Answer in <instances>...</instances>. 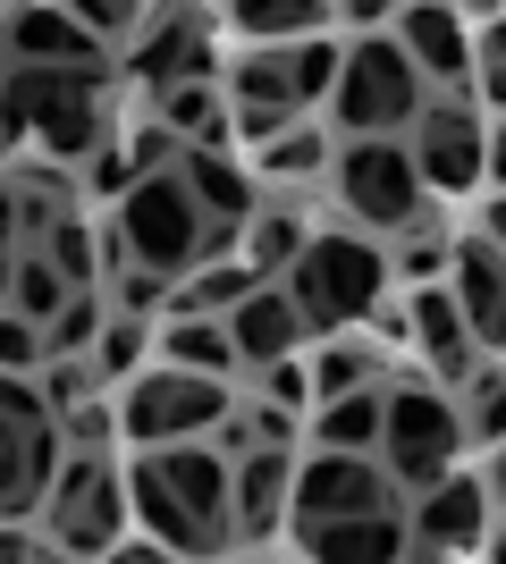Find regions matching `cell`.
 Here are the masks:
<instances>
[{"label": "cell", "instance_id": "1", "mask_svg": "<svg viewBox=\"0 0 506 564\" xmlns=\"http://www.w3.org/2000/svg\"><path fill=\"white\" fill-rule=\"evenodd\" d=\"M0 135L43 143L51 161H85L94 143H110V127H101V76L94 68H18V59H9Z\"/></svg>", "mask_w": 506, "mask_h": 564}, {"label": "cell", "instance_id": "2", "mask_svg": "<svg viewBox=\"0 0 506 564\" xmlns=\"http://www.w3.org/2000/svg\"><path fill=\"white\" fill-rule=\"evenodd\" d=\"M119 245H127V261L186 279V261L228 245V219H203V203L186 194L177 169H144V177L119 194Z\"/></svg>", "mask_w": 506, "mask_h": 564}, {"label": "cell", "instance_id": "3", "mask_svg": "<svg viewBox=\"0 0 506 564\" xmlns=\"http://www.w3.org/2000/svg\"><path fill=\"white\" fill-rule=\"evenodd\" d=\"M380 286H388V261L372 236H304V253L288 261V295L304 312V329H321V337H337L363 312H380Z\"/></svg>", "mask_w": 506, "mask_h": 564}, {"label": "cell", "instance_id": "4", "mask_svg": "<svg viewBox=\"0 0 506 564\" xmlns=\"http://www.w3.org/2000/svg\"><path fill=\"white\" fill-rule=\"evenodd\" d=\"M456 447H464V413L439 397V388L406 379V388H388V397H380V464H388L397 489L422 497L439 471L456 464Z\"/></svg>", "mask_w": 506, "mask_h": 564}, {"label": "cell", "instance_id": "5", "mask_svg": "<svg viewBox=\"0 0 506 564\" xmlns=\"http://www.w3.org/2000/svg\"><path fill=\"white\" fill-rule=\"evenodd\" d=\"M337 127L346 135H388V127H413L422 110V68L406 59L397 34H363L346 59H337Z\"/></svg>", "mask_w": 506, "mask_h": 564}, {"label": "cell", "instance_id": "6", "mask_svg": "<svg viewBox=\"0 0 506 564\" xmlns=\"http://www.w3.org/2000/svg\"><path fill=\"white\" fill-rule=\"evenodd\" d=\"M219 413H228V388H219L212 371H177V362H161V371H144L136 388L119 397V438H136V447H169V438H212Z\"/></svg>", "mask_w": 506, "mask_h": 564}, {"label": "cell", "instance_id": "7", "mask_svg": "<svg viewBox=\"0 0 506 564\" xmlns=\"http://www.w3.org/2000/svg\"><path fill=\"white\" fill-rule=\"evenodd\" d=\"M51 547L60 556H110L119 547V514H127V471L101 447L68 455V471H51Z\"/></svg>", "mask_w": 506, "mask_h": 564}, {"label": "cell", "instance_id": "8", "mask_svg": "<svg viewBox=\"0 0 506 564\" xmlns=\"http://www.w3.org/2000/svg\"><path fill=\"white\" fill-rule=\"evenodd\" d=\"M60 471V438H51V404L25 371H0V514H25Z\"/></svg>", "mask_w": 506, "mask_h": 564}, {"label": "cell", "instance_id": "9", "mask_svg": "<svg viewBox=\"0 0 506 564\" xmlns=\"http://www.w3.org/2000/svg\"><path fill=\"white\" fill-rule=\"evenodd\" d=\"M337 194H346V212L363 228H413L422 212V169L397 135H355L337 152Z\"/></svg>", "mask_w": 506, "mask_h": 564}, {"label": "cell", "instance_id": "10", "mask_svg": "<svg viewBox=\"0 0 506 564\" xmlns=\"http://www.w3.org/2000/svg\"><path fill=\"white\" fill-rule=\"evenodd\" d=\"M388 497H397V480H388L380 455L321 447L313 464H295V480H288V514H295V531H313V522L363 514V506H388Z\"/></svg>", "mask_w": 506, "mask_h": 564}, {"label": "cell", "instance_id": "11", "mask_svg": "<svg viewBox=\"0 0 506 564\" xmlns=\"http://www.w3.org/2000/svg\"><path fill=\"white\" fill-rule=\"evenodd\" d=\"M482 127H473V110H456V101H422L413 110V169H422V186L439 194H473V177H482Z\"/></svg>", "mask_w": 506, "mask_h": 564}, {"label": "cell", "instance_id": "12", "mask_svg": "<svg viewBox=\"0 0 506 564\" xmlns=\"http://www.w3.org/2000/svg\"><path fill=\"white\" fill-rule=\"evenodd\" d=\"M482 531H489V489L473 471H439L406 522V547L413 556H456V547H482Z\"/></svg>", "mask_w": 506, "mask_h": 564}, {"label": "cell", "instance_id": "13", "mask_svg": "<svg viewBox=\"0 0 506 564\" xmlns=\"http://www.w3.org/2000/svg\"><path fill=\"white\" fill-rule=\"evenodd\" d=\"M152 464H161V480L177 489V506H186L194 522H203V540L228 547V455L212 447V438H169V447H152Z\"/></svg>", "mask_w": 506, "mask_h": 564}, {"label": "cell", "instance_id": "14", "mask_svg": "<svg viewBox=\"0 0 506 564\" xmlns=\"http://www.w3.org/2000/svg\"><path fill=\"white\" fill-rule=\"evenodd\" d=\"M0 43H9V59L18 68H101V34H85V25L60 9V0H25L18 18L0 25Z\"/></svg>", "mask_w": 506, "mask_h": 564}, {"label": "cell", "instance_id": "15", "mask_svg": "<svg viewBox=\"0 0 506 564\" xmlns=\"http://www.w3.org/2000/svg\"><path fill=\"white\" fill-rule=\"evenodd\" d=\"M397 43L431 85H464L473 76V34H464L456 0H397Z\"/></svg>", "mask_w": 506, "mask_h": 564}, {"label": "cell", "instance_id": "16", "mask_svg": "<svg viewBox=\"0 0 506 564\" xmlns=\"http://www.w3.org/2000/svg\"><path fill=\"white\" fill-rule=\"evenodd\" d=\"M288 480H295V464L279 447L228 455V522H237L245 540H270L288 522Z\"/></svg>", "mask_w": 506, "mask_h": 564}, {"label": "cell", "instance_id": "17", "mask_svg": "<svg viewBox=\"0 0 506 564\" xmlns=\"http://www.w3.org/2000/svg\"><path fill=\"white\" fill-rule=\"evenodd\" d=\"M127 68L144 85H177V76H212V18L203 9H169L161 25L136 34V59Z\"/></svg>", "mask_w": 506, "mask_h": 564}, {"label": "cell", "instance_id": "18", "mask_svg": "<svg viewBox=\"0 0 506 564\" xmlns=\"http://www.w3.org/2000/svg\"><path fill=\"white\" fill-rule=\"evenodd\" d=\"M228 346H237V362H254V371L279 362V354H295V346H304V312H295V295L262 279L237 312H228Z\"/></svg>", "mask_w": 506, "mask_h": 564}, {"label": "cell", "instance_id": "19", "mask_svg": "<svg viewBox=\"0 0 506 564\" xmlns=\"http://www.w3.org/2000/svg\"><path fill=\"white\" fill-rule=\"evenodd\" d=\"M304 556L321 564H380V556H406V514L397 506H363V514H337L304 531Z\"/></svg>", "mask_w": 506, "mask_h": 564}, {"label": "cell", "instance_id": "20", "mask_svg": "<svg viewBox=\"0 0 506 564\" xmlns=\"http://www.w3.org/2000/svg\"><path fill=\"white\" fill-rule=\"evenodd\" d=\"M127 506H136V522H144V531L169 547V556H212L203 522L177 506V489L161 480V464H152V455H136V471H127Z\"/></svg>", "mask_w": 506, "mask_h": 564}, {"label": "cell", "instance_id": "21", "mask_svg": "<svg viewBox=\"0 0 506 564\" xmlns=\"http://www.w3.org/2000/svg\"><path fill=\"white\" fill-rule=\"evenodd\" d=\"M413 337H422V354H431L448 379H473V321H464V304L448 295V286H413Z\"/></svg>", "mask_w": 506, "mask_h": 564}, {"label": "cell", "instance_id": "22", "mask_svg": "<svg viewBox=\"0 0 506 564\" xmlns=\"http://www.w3.org/2000/svg\"><path fill=\"white\" fill-rule=\"evenodd\" d=\"M177 177H186V194L203 203V219H228V228H245V212H254V177H245L219 143H186V161H177Z\"/></svg>", "mask_w": 506, "mask_h": 564}, {"label": "cell", "instance_id": "23", "mask_svg": "<svg viewBox=\"0 0 506 564\" xmlns=\"http://www.w3.org/2000/svg\"><path fill=\"white\" fill-rule=\"evenodd\" d=\"M380 379L372 388H346V397H321V413H313V438L321 447H355V455H380Z\"/></svg>", "mask_w": 506, "mask_h": 564}, {"label": "cell", "instance_id": "24", "mask_svg": "<svg viewBox=\"0 0 506 564\" xmlns=\"http://www.w3.org/2000/svg\"><path fill=\"white\" fill-rule=\"evenodd\" d=\"M161 354L177 362V371H212V379H228V371H237L228 321H212V312H177V321L161 329Z\"/></svg>", "mask_w": 506, "mask_h": 564}, {"label": "cell", "instance_id": "25", "mask_svg": "<svg viewBox=\"0 0 506 564\" xmlns=\"http://www.w3.org/2000/svg\"><path fill=\"white\" fill-rule=\"evenodd\" d=\"M228 18L254 43H304V34H321L330 0H228Z\"/></svg>", "mask_w": 506, "mask_h": 564}, {"label": "cell", "instance_id": "26", "mask_svg": "<svg viewBox=\"0 0 506 564\" xmlns=\"http://www.w3.org/2000/svg\"><path fill=\"white\" fill-rule=\"evenodd\" d=\"M161 127L186 143H228V110H219V94L203 85V76H177V85H161Z\"/></svg>", "mask_w": 506, "mask_h": 564}, {"label": "cell", "instance_id": "27", "mask_svg": "<svg viewBox=\"0 0 506 564\" xmlns=\"http://www.w3.org/2000/svg\"><path fill=\"white\" fill-rule=\"evenodd\" d=\"M254 286H262V270L237 253V261H219V270H194V279H177V312H212V321H228V312H237Z\"/></svg>", "mask_w": 506, "mask_h": 564}, {"label": "cell", "instance_id": "28", "mask_svg": "<svg viewBox=\"0 0 506 564\" xmlns=\"http://www.w3.org/2000/svg\"><path fill=\"white\" fill-rule=\"evenodd\" d=\"M295 253H304V228H295L288 212H262V203H254V212H245V261H254L262 279H288Z\"/></svg>", "mask_w": 506, "mask_h": 564}, {"label": "cell", "instance_id": "29", "mask_svg": "<svg viewBox=\"0 0 506 564\" xmlns=\"http://www.w3.org/2000/svg\"><path fill=\"white\" fill-rule=\"evenodd\" d=\"M237 101H270V110H304L288 76V43H254L237 59Z\"/></svg>", "mask_w": 506, "mask_h": 564}, {"label": "cell", "instance_id": "30", "mask_svg": "<svg viewBox=\"0 0 506 564\" xmlns=\"http://www.w3.org/2000/svg\"><path fill=\"white\" fill-rule=\"evenodd\" d=\"M101 321H110V312H101V295H94V286H68V304H60V312L43 321V354H94Z\"/></svg>", "mask_w": 506, "mask_h": 564}, {"label": "cell", "instance_id": "31", "mask_svg": "<svg viewBox=\"0 0 506 564\" xmlns=\"http://www.w3.org/2000/svg\"><path fill=\"white\" fill-rule=\"evenodd\" d=\"M262 152V177H313L321 161H330V135L321 127H279L270 143H254Z\"/></svg>", "mask_w": 506, "mask_h": 564}, {"label": "cell", "instance_id": "32", "mask_svg": "<svg viewBox=\"0 0 506 564\" xmlns=\"http://www.w3.org/2000/svg\"><path fill=\"white\" fill-rule=\"evenodd\" d=\"M51 270H60V279H68V286H94L101 279V270H94V261H101V245H94V228H85V219H51Z\"/></svg>", "mask_w": 506, "mask_h": 564}, {"label": "cell", "instance_id": "33", "mask_svg": "<svg viewBox=\"0 0 506 564\" xmlns=\"http://www.w3.org/2000/svg\"><path fill=\"white\" fill-rule=\"evenodd\" d=\"M9 304H18L25 321H51V312L68 304V279H60L51 261H18V270H9Z\"/></svg>", "mask_w": 506, "mask_h": 564}, {"label": "cell", "instance_id": "34", "mask_svg": "<svg viewBox=\"0 0 506 564\" xmlns=\"http://www.w3.org/2000/svg\"><path fill=\"white\" fill-rule=\"evenodd\" d=\"M94 388H101L94 354H43V404H51V413H68V404H85Z\"/></svg>", "mask_w": 506, "mask_h": 564}, {"label": "cell", "instance_id": "35", "mask_svg": "<svg viewBox=\"0 0 506 564\" xmlns=\"http://www.w3.org/2000/svg\"><path fill=\"white\" fill-rule=\"evenodd\" d=\"M144 321H136V312H119V321H101V337H94V371L101 379H127L136 371V354H144Z\"/></svg>", "mask_w": 506, "mask_h": 564}, {"label": "cell", "instance_id": "36", "mask_svg": "<svg viewBox=\"0 0 506 564\" xmlns=\"http://www.w3.org/2000/svg\"><path fill=\"white\" fill-rule=\"evenodd\" d=\"M288 76H295V101H321L337 85V43H321V34L288 43Z\"/></svg>", "mask_w": 506, "mask_h": 564}, {"label": "cell", "instance_id": "37", "mask_svg": "<svg viewBox=\"0 0 506 564\" xmlns=\"http://www.w3.org/2000/svg\"><path fill=\"white\" fill-rule=\"evenodd\" d=\"M346 388H372V354H355V346H321L313 354V397H346Z\"/></svg>", "mask_w": 506, "mask_h": 564}, {"label": "cell", "instance_id": "38", "mask_svg": "<svg viewBox=\"0 0 506 564\" xmlns=\"http://www.w3.org/2000/svg\"><path fill=\"white\" fill-rule=\"evenodd\" d=\"M0 371H43V321L0 304Z\"/></svg>", "mask_w": 506, "mask_h": 564}, {"label": "cell", "instance_id": "39", "mask_svg": "<svg viewBox=\"0 0 506 564\" xmlns=\"http://www.w3.org/2000/svg\"><path fill=\"white\" fill-rule=\"evenodd\" d=\"M464 430L489 438V447L506 438V371H473V413H464Z\"/></svg>", "mask_w": 506, "mask_h": 564}, {"label": "cell", "instance_id": "40", "mask_svg": "<svg viewBox=\"0 0 506 564\" xmlns=\"http://www.w3.org/2000/svg\"><path fill=\"white\" fill-rule=\"evenodd\" d=\"M60 9H68V18L85 25V34H101V43H119L127 25L144 18V0H60Z\"/></svg>", "mask_w": 506, "mask_h": 564}, {"label": "cell", "instance_id": "41", "mask_svg": "<svg viewBox=\"0 0 506 564\" xmlns=\"http://www.w3.org/2000/svg\"><path fill=\"white\" fill-rule=\"evenodd\" d=\"M473 68H482V94L506 110V9L482 25V43H473Z\"/></svg>", "mask_w": 506, "mask_h": 564}, {"label": "cell", "instance_id": "42", "mask_svg": "<svg viewBox=\"0 0 506 564\" xmlns=\"http://www.w3.org/2000/svg\"><path fill=\"white\" fill-rule=\"evenodd\" d=\"M110 270H119V312H136V321L169 295V270H144V261H110Z\"/></svg>", "mask_w": 506, "mask_h": 564}, {"label": "cell", "instance_id": "43", "mask_svg": "<svg viewBox=\"0 0 506 564\" xmlns=\"http://www.w3.org/2000/svg\"><path fill=\"white\" fill-rule=\"evenodd\" d=\"M397 236H406V253H397L406 286H431L439 270H448V245H439V236H422V228H397Z\"/></svg>", "mask_w": 506, "mask_h": 564}, {"label": "cell", "instance_id": "44", "mask_svg": "<svg viewBox=\"0 0 506 564\" xmlns=\"http://www.w3.org/2000/svg\"><path fill=\"white\" fill-rule=\"evenodd\" d=\"M262 379H270V397H279V404H304V397H313V371H304L295 354H279V362H262Z\"/></svg>", "mask_w": 506, "mask_h": 564}, {"label": "cell", "instance_id": "45", "mask_svg": "<svg viewBox=\"0 0 506 564\" xmlns=\"http://www.w3.org/2000/svg\"><path fill=\"white\" fill-rule=\"evenodd\" d=\"M279 127H295V110H270V101H237V135H254V143H270Z\"/></svg>", "mask_w": 506, "mask_h": 564}, {"label": "cell", "instance_id": "46", "mask_svg": "<svg viewBox=\"0 0 506 564\" xmlns=\"http://www.w3.org/2000/svg\"><path fill=\"white\" fill-rule=\"evenodd\" d=\"M161 161H169V127H144V135H136V177L161 169Z\"/></svg>", "mask_w": 506, "mask_h": 564}, {"label": "cell", "instance_id": "47", "mask_svg": "<svg viewBox=\"0 0 506 564\" xmlns=\"http://www.w3.org/2000/svg\"><path fill=\"white\" fill-rule=\"evenodd\" d=\"M388 9H397V0H337V18H346V25H363V34H372V25H380Z\"/></svg>", "mask_w": 506, "mask_h": 564}, {"label": "cell", "instance_id": "48", "mask_svg": "<svg viewBox=\"0 0 506 564\" xmlns=\"http://www.w3.org/2000/svg\"><path fill=\"white\" fill-rule=\"evenodd\" d=\"M473 346H498V354H506V295L482 312V321H473Z\"/></svg>", "mask_w": 506, "mask_h": 564}, {"label": "cell", "instance_id": "49", "mask_svg": "<svg viewBox=\"0 0 506 564\" xmlns=\"http://www.w3.org/2000/svg\"><path fill=\"white\" fill-rule=\"evenodd\" d=\"M482 177H498V194H506V118L489 127V143H482Z\"/></svg>", "mask_w": 506, "mask_h": 564}, {"label": "cell", "instance_id": "50", "mask_svg": "<svg viewBox=\"0 0 506 564\" xmlns=\"http://www.w3.org/2000/svg\"><path fill=\"white\" fill-rule=\"evenodd\" d=\"M25 556H51V547L25 540V531H0V564H25Z\"/></svg>", "mask_w": 506, "mask_h": 564}, {"label": "cell", "instance_id": "51", "mask_svg": "<svg viewBox=\"0 0 506 564\" xmlns=\"http://www.w3.org/2000/svg\"><path fill=\"white\" fill-rule=\"evenodd\" d=\"M18 228H25V219H18V186H0V253L18 245Z\"/></svg>", "mask_w": 506, "mask_h": 564}, {"label": "cell", "instance_id": "52", "mask_svg": "<svg viewBox=\"0 0 506 564\" xmlns=\"http://www.w3.org/2000/svg\"><path fill=\"white\" fill-rule=\"evenodd\" d=\"M482 489H489V506L506 514V438H498V455H489V471H482Z\"/></svg>", "mask_w": 506, "mask_h": 564}, {"label": "cell", "instance_id": "53", "mask_svg": "<svg viewBox=\"0 0 506 564\" xmlns=\"http://www.w3.org/2000/svg\"><path fill=\"white\" fill-rule=\"evenodd\" d=\"M482 236H489V245H498V253H506V194H498V203H489V212H482Z\"/></svg>", "mask_w": 506, "mask_h": 564}, {"label": "cell", "instance_id": "54", "mask_svg": "<svg viewBox=\"0 0 506 564\" xmlns=\"http://www.w3.org/2000/svg\"><path fill=\"white\" fill-rule=\"evenodd\" d=\"M456 9H464V18H482V25H489V18L506 9V0H456Z\"/></svg>", "mask_w": 506, "mask_h": 564}, {"label": "cell", "instance_id": "55", "mask_svg": "<svg viewBox=\"0 0 506 564\" xmlns=\"http://www.w3.org/2000/svg\"><path fill=\"white\" fill-rule=\"evenodd\" d=\"M482 556H498V564H506V522H498V531H482Z\"/></svg>", "mask_w": 506, "mask_h": 564}, {"label": "cell", "instance_id": "56", "mask_svg": "<svg viewBox=\"0 0 506 564\" xmlns=\"http://www.w3.org/2000/svg\"><path fill=\"white\" fill-rule=\"evenodd\" d=\"M9 270H18V253H0V304H9Z\"/></svg>", "mask_w": 506, "mask_h": 564}, {"label": "cell", "instance_id": "57", "mask_svg": "<svg viewBox=\"0 0 506 564\" xmlns=\"http://www.w3.org/2000/svg\"><path fill=\"white\" fill-rule=\"evenodd\" d=\"M0 85H9V43H0Z\"/></svg>", "mask_w": 506, "mask_h": 564}]
</instances>
